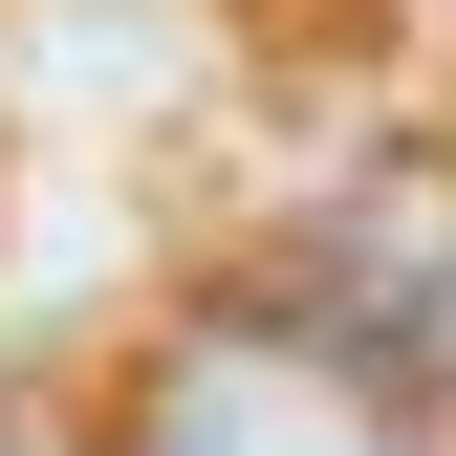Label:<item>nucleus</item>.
<instances>
[{
	"label": "nucleus",
	"mask_w": 456,
	"mask_h": 456,
	"mask_svg": "<svg viewBox=\"0 0 456 456\" xmlns=\"http://www.w3.org/2000/svg\"><path fill=\"white\" fill-rule=\"evenodd\" d=\"M87 456H435L413 370H370L348 326L305 305V282H240V305H175L131 348Z\"/></svg>",
	"instance_id": "obj_1"
},
{
	"label": "nucleus",
	"mask_w": 456,
	"mask_h": 456,
	"mask_svg": "<svg viewBox=\"0 0 456 456\" xmlns=\"http://www.w3.org/2000/svg\"><path fill=\"white\" fill-rule=\"evenodd\" d=\"M282 282H305L370 370H413V413H456V175L435 152H370V175L282 240Z\"/></svg>",
	"instance_id": "obj_2"
}]
</instances>
